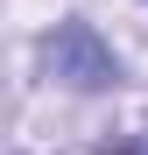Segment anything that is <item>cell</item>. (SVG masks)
Here are the masks:
<instances>
[{
  "label": "cell",
  "mask_w": 148,
  "mask_h": 155,
  "mask_svg": "<svg viewBox=\"0 0 148 155\" xmlns=\"http://www.w3.org/2000/svg\"><path fill=\"white\" fill-rule=\"evenodd\" d=\"M35 64L49 85H71V92H106L120 64H113V49L99 42V28H85V21H64V28H49L35 42Z\"/></svg>",
  "instance_id": "6da1fadb"
}]
</instances>
